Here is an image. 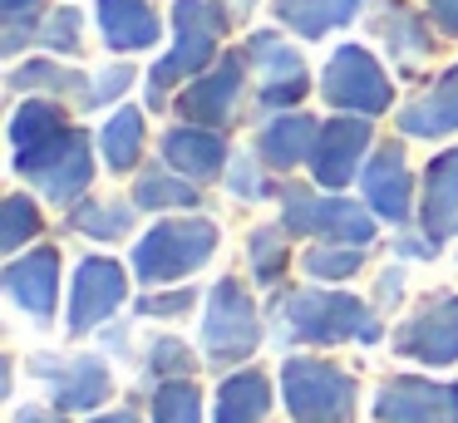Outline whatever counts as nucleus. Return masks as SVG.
<instances>
[{
	"label": "nucleus",
	"instance_id": "15",
	"mask_svg": "<svg viewBox=\"0 0 458 423\" xmlns=\"http://www.w3.org/2000/svg\"><path fill=\"white\" fill-rule=\"evenodd\" d=\"M448 236H458V148L438 153L424 177V241L438 251Z\"/></svg>",
	"mask_w": 458,
	"mask_h": 423
},
{
	"label": "nucleus",
	"instance_id": "4",
	"mask_svg": "<svg viewBox=\"0 0 458 423\" xmlns=\"http://www.w3.org/2000/svg\"><path fill=\"white\" fill-rule=\"evenodd\" d=\"M173 30H178V45L168 49L163 64H153V104L182 74H192L212 59L222 30H227V5H217V0H173Z\"/></svg>",
	"mask_w": 458,
	"mask_h": 423
},
{
	"label": "nucleus",
	"instance_id": "32",
	"mask_svg": "<svg viewBox=\"0 0 458 423\" xmlns=\"http://www.w3.org/2000/svg\"><path fill=\"white\" fill-rule=\"evenodd\" d=\"M5 226H0V246H5V251H21L25 241H30L35 232H40V212H35V202L30 197H5Z\"/></svg>",
	"mask_w": 458,
	"mask_h": 423
},
{
	"label": "nucleus",
	"instance_id": "23",
	"mask_svg": "<svg viewBox=\"0 0 458 423\" xmlns=\"http://www.w3.org/2000/svg\"><path fill=\"white\" fill-rule=\"evenodd\" d=\"M271 409V379L257 369H242L217 393V423H261Z\"/></svg>",
	"mask_w": 458,
	"mask_h": 423
},
{
	"label": "nucleus",
	"instance_id": "40",
	"mask_svg": "<svg viewBox=\"0 0 458 423\" xmlns=\"http://www.w3.org/2000/svg\"><path fill=\"white\" fill-rule=\"evenodd\" d=\"M434 20L448 35H458V0H434Z\"/></svg>",
	"mask_w": 458,
	"mask_h": 423
},
{
	"label": "nucleus",
	"instance_id": "31",
	"mask_svg": "<svg viewBox=\"0 0 458 423\" xmlns=\"http://www.w3.org/2000/svg\"><path fill=\"white\" fill-rule=\"evenodd\" d=\"M360 261H365V251H360V246H350V241L306 251V271L316 275V281H345V275L360 271Z\"/></svg>",
	"mask_w": 458,
	"mask_h": 423
},
{
	"label": "nucleus",
	"instance_id": "28",
	"mask_svg": "<svg viewBox=\"0 0 458 423\" xmlns=\"http://www.w3.org/2000/svg\"><path fill=\"white\" fill-rule=\"evenodd\" d=\"M133 197H139V207H148V212H163V207H192L198 202V187L173 177V173L148 167V173L139 177V187H133Z\"/></svg>",
	"mask_w": 458,
	"mask_h": 423
},
{
	"label": "nucleus",
	"instance_id": "12",
	"mask_svg": "<svg viewBox=\"0 0 458 423\" xmlns=\"http://www.w3.org/2000/svg\"><path fill=\"white\" fill-rule=\"evenodd\" d=\"M123 295H129V281H123L119 261H104V256L80 261V271H74V295H70V330L84 334L99 320H109Z\"/></svg>",
	"mask_w": 458,
	"mask_h": 423
},
{
	"label": "nucleus",
	"instance_id": "36",
	"mask_svg": "<svg viewBox=\"0 0 458 423\" xmlns=\"http://www.w3.org/2000/svg\"><path fill=\"white\" fill-rule=\"evenodd\" d=\"M148 364H153V374H188L192 369V350L188 344H178V340H158L153 344V354H148Z\"/></svg>",
	"mask_w": 458,
	"mask_h": 423
},
{
	"label": "nucleus",
	"instance_id": "33",
	"mask_svg": "<svg viewBox=\"0 0 458 423\" xmlns=\"http://www.w3.org/2000/svg\"><path fill=\"white\" fill-rule=\"evenodd\" d=\"M11 84L15 89H74V94H84V108H89V89L94 84H84L80 74H70V69H55V64H25V69H15L11 74Z\"/></svg>",
	"mask_w": 458,
	"mask_h": 423
},
{
	"label": "nucleus",
	"instance_id": "9",
	"mask_svg": "<svg viewBox=\"0 0 458 423\" xmlns=\"http://www.w3.org/2000/svg\"><path fill=\"white\" fill-rule=\"evenodd\" d=\"M379 423H458V384L389 379L375 399Z\"/></svg>",
	"mask_w": 458,
	"mask_h": 423
},
{
	"label": "nucleus",
	"instance_id": "3",
	"mask_svg": "<svg viewBox=\"0 0 458 423\" xmlns=\"http://www.w3.org/2000/svg\"><path fill=\"white\" fill-rule=\"evenodd\" d=\"M217 251V226L188 216V222H158L133 251V271L139 281L158 285V281H178V275L198 271L208 256Z\"/></svg>",
	"mask_w": 458,
	"mask_h": 423
},
{
	"label": "nucleus",
	"instance_id": "29",
	"mask_svg": "<svg viewBox=\"0 0 458 423\" xmlns=\"http://www.w3.org/2000/svg\"><path fill=\"white\" fill-rule=\"evenodd\" d=\"M153 423H202V393L188 379H168L153 393Z\"/></svg>",
	"mask_w": 458,
	"mask_h": 423
},
{
	"label": "nucleus",
	"instance_id": "38",
	"mask_svg": "<svg viewBox=\"0 0 458 423\" xmlns=\"http://www.w3.org/2000/svg\"><path fill=\"white\" fill-rule=\"evenodd\" d=\"M227 187H232L237 197H247V202H257V197L271 192V187L261 182V173L251 167V157H237V163H232V182H227Z\"/></svg>",
	"mask_w": 458,
	"mask_h": 423
},
{
	"label": "nucleus",
	"instance_id": "8",
	"mask_svg": "<svg viewBox=\"0 0 458 423\" xmlns=\"http://www.w3.org/2000/svg\"><path fill=\"white\" fill-rule=\"evenodd\" d=\"M320 94H326V104L345 108V114H385L389 98H394V89H389L385 69L375 64V59L365 55V49L345 45L330 55L326 74H320Z\"/></svg>",
	"mask_w": 458,
	"mask_h": 423
},
{
	"label": "nucleus",
	"instance_id": "17",
	"mask_svg": "<svg viewBox=\"0 0 458 423\" xmlns=\"http://www.w3.org/2000/svg\"><path fill=\"white\" fill-rule=\"evenodd\" d=\"M55 285H60V256H55L50 246L30 251L25 261H15L11 271H5V291H11L30 315H40V320L55 315Z\"/></svg>",
	"mask_w": 458,
	"mask_h": 423
},
{
	"label": "nucleus",
	"instance_id": "7",
	"mask_svg": "<svg viewBox=\"0 0 458 423\" xmlns=\"http://www.w3.org/2000/svg\"><path fill=\"white\" fill-rule=\"evenodd\" d=\"M281 202H286V232L330 236V241H350V246L375 241V222L345 197H316L306 187H281Z\"/></svg>",
	"mask_w": 458,
	"mask_h": 423
},
{
	"label": "nucleus",
	"instance_id": "19",
	"mask_svg": "<svg viewBox=\"0 0 458 423\" xmlns=\"http://www.w3.org/2000/svg\"><path fill=\"white\" fill-rule=\"evenodd\" d=\"M365 197L389 222H404L409 216V167H404L399 148H379L375 153V163L365 167Z\"/></svg>",
	"mask_w": 458,
	"mask_h": 423
},
{
	"label": "nucleus",
	"instance_id": "1",
	"mask_svg": "<svg viewBox=\"0 0 458 423\" xmlns=\"http://www.w3.org/2000/svg\"><path fill=\"white\" fill-rule=\"evenodd\" d=\"M281 334L286 340H310V344H340V340H379V320L340 291H296L281 310Z\"/></svg>",
	"mask_w": 458,
	"mask_h": 423
},
{
	"label": "nucleus",
	"instance_id": "24",
	"mask_svg": "<svg viewBox=\"0 0 458 423\" xmlns=\"http://www.w3.org/2000/svg\"><path fill=\"white\" fill-rule=\"evenodd\" d=\"M360 0H276V20L281 25H291L296 35H326V30L345 25L350 15H355Z\"/></svg>",
	"mask_w": 458,
	"mask_h": 423
},
{
	"label": "nucleus",
	"instance_id": "10",
	"mask_svg": "<svg viewBox=\"0 0 458 423\" xmlns=\"http://www.w3.org/2000/svg\"><path fill=\"white\" fill-rule=\"evenodd\" d=\"M394 350L419 364H454L458 360V295H444V300L424 305L419 315H409L394 334Z\"/></svg>",
	"mask_w": 458,
	"mask_h": 423
},
{
	"label": "nucleus",
	"instance_id": "11",
	"mask_svg": "<svg viewBox=\"0 0 458 423\" xmlns=\"http://www.w3.org/2000/svg\"><path fill=\"white\" fill-rule=\"evenodd\" d=\"M35 374L50 384L55 409L80 413V409H99V403L109 399V369H104V360H94V354H74V360L40 354V360H35Z\"/></svg>",
	"mask_w": 458,
	"mask_h": 423
},
{
	"label": "nucleus",
	"instance_id": "16",
	"mask_svg": "<svg viewBox=\"0 0 458 423\" xmlns=\"http://www.w3.org/2000/svg\"><path fill=\"white\" fill-rule=\"evenodd\" d=\"M242 55H227L212 74H202L188 94L178 98V108L192 118V123H232L237 114V94H242Z\"/></svg>",
	"mask_w": 458,
	"mask_h": 423
},
{
	"label": "nucleus",
	"instance_id": "6",
	"mask_svg": "<svg viewBox=\"0 0 458 423\" xmlns=\"http://www.w3.org/2000/svg\"><path fill=\"white\" fill-rule=\"evenodd\" d=\"M261 340V325H257V305L251 295L242 291L237 281H217L208 295V320H202V344L217 364H232V360H247Z\"/></svg>",
	"mask_w": 458,
	"mask_h": 423
},
{
	"label": "nucleus",
	"instance_id": "30",
	"mask_svg": "<svg viewBox=\"0 0 458 423\" xmlns=\"http://www.w3.org/2000/svg\"><path fill=\"white\" fill-rule=\"evenodd\" d=\"M70 226L84 232V236H99V241H119V236L133 226V212L119 207V202H84V207H74Z\"/></svg>",
	"mask_w": 458,
	"mask_h": 423
},
{
	"label": "nucleus",
	"instance_id": "34",
	"mask_svg": "<svg viewBox=\"0 0 458 423\" xmlns=\"http://www.w3.org/2000/svg\"><path fill=\"white\" fill-rule=\"evenodd\" d=\"M251 266H257L261 281H276L281 266H286V241H281L276 226H261L257 236H251Z\"/></svg>",
	"mask_w": 458,
	"mask_h": 423
},
{
	"label": "nucleus",
	"instance_id": "41",
	"mask_svg": "<svg viewBox=\"0 0 458 423\" xmlns=\"http://www.w3.org/2000/svg\"><path fill=\"white\" fill-rule=\"evenodd\" d=\"M15 423H64V419L55 409H21V413H15Z\"/></svg>",
	"mask_w": 458,
	"mask_h": 423
},
{
	"label": "nucleus",
	"instance_id": "35",
	"mask_svg": "<svg viewBox=\"0 0 458 423\" xmlns=\"http://www.w3.org/2000/svg\"><path fill=\"white\" fill-rule=\"evenodd\" d=\"M40 45H50V49H80V15H74V10H55L50 25L40 30Z\"/></svg>",
	"mask_w": 458,
	"mask_h": 423
},
{
	"label": "nucleus",
	"instance_id": "25",
	"mask_svg": "<svg viewBox=\"0 0 458 423\" xmlns=\"http://www.w3.org/2000/svg\"><path fill=\"white\" fill-rule=\"evenodd\" d=\"M55 133H64L60 104H50V98H30V104L15 108V118H11V143H15V153H25V148H35V143H50Z\"/></svg>",
	"mask_w": 458,
	"mask_h": 423
},
{
	"label": "nucleus",
	"instance_id": "27",
	"mask_svg": "<svg viewBox=\"0 0 458 423\" xmlns=\"http://www.w3.org/2000/svg\"><path fill=\"white\" fill-rule=\"evenodd\" d=\"M379 35H385V45H389V55L399 59V64H419V59L428 55V30H424V20L419 15H409V10H389L385 15V25H379Z\"/></svg>",
	"mask_w": 458,
	"mask_h": 423
},
{
	"label": "nucleus",
	"instance_id": "14",
	"mask_svg": "<svg viewBox=\"0 0 458 423\" xmlns=\"http://www.w3.org/2000/svg\"><path fill=\"white\" fill-rule=\"evenodd\" d=\"M369 148V123L365 118H330L316 138V153H310V167H316L320 187H345L355 177L360 157Z\"/></svg>",
	"mask_w": 458,
	"mask_h": 423
},
{
	"label": "nucleus",
	"instance_id": "5",
	"mask_svg": "<svg viewBox=\"0 0 458 423\" xmlns=\"http://www.w3.org/2000/svg\"><path fill=\"white\" fill-rule=\"evenodd\" d=\"M15 173L30 177L50 202H74L94 177V157H89V138L84 133H55L50 143H35L25 153H15Z\"/></svg>",
	"mask_w": 458,
	"mask_h": 423
},
{
	"label": "nucleus",
	"instance_id": "18",
	"mask_svg": "<svg viewBox=\"0 0 458 423\" xmlns=\"http://www.w3.org/2000/svg\"><path fill=\"white\" fill-rule=\"evenodd\" d=\"M399 128H404L409 138H444V133H454L458 128V64L448 69V74L438 79L419 104H409L404 114H399Z\"/></svg>",
	"mask_w": 458,
	"mask_h": 423
},
{
	"label": "nucleus",
	"instance_id": "39",
	"mask_svg": "<svg viewBox=\"0 0 458 423\" xmlns=\"http://www.w3.org/2000/svg\"><path fill=\"white\" fill-rule=\"evenodd\" d=\"M192 300H198L192 291H178V295H143L139 310H143V315H182Z\"/></svg>",
	"mask_w": 458,
	"mask_h": 423
},
{
	"label": "nucleus",
	"instance_id": "20",
	"mask_svg": "<svg viewBox=\"0 0 458 423\" xmlns=\"http://www.w3.org/2000/svg\"><path fill=\"white\" fill-rule=\"evenodd\" d=\"M163 157H168L182 177L208 182V177H217L222 163H227V143H222L217 133H202V128H173V133L163 138Z\"/></svg>",
	"mask_w": 458,
	"mask_h": 423
},
{
	"label": "nucleus",
	"instance_id": "2",
	"mask_svg": "<svg viewBox=\"0 0 458 423\" xmlns=\"http://www.w3.org/2000/svg\"><path fill=\"white\" fill-rule=\"evenodd\" d=\"M281 393L296 423H350L355 419V379L320 360H286Z\"/></svg>",
	"mask_w": 458,
	"mask_h": 423
},
{
	"label": "nucleus",
	"instance_id": "37",
	"mask_svg": "<svg viewBox=\"0 0 458 423\" xmlns=\"http://www.w3.org/2000/svg\"><path fill=\"white\" fill-rule=\"evenodd\" d=\"M129 84H133V64H109L99 79H94V89H89V108H99V104H109V98H119Z\"/></svg>",
	"mask_w": 458,
	"mask_h": 423
},
{
	"label": "nucleus",
	"instance_id": "21",
	"mask_svg": "<svg viewBox=\"0 0 458 423\" xmlns=\"http://www.w3.org/2000/svg\"><path fill=\"white\" fill-rule=\"evenodd\" d=\"M99 25L109 49H148L158 39V20L143 0H99Z\"/></svg>",
	"mask_w": 458,
	"mask_h": 423
},
{
	"label": "nucleus",
	"instance_id": "22",
	"mask_svg": "<svg viewBox=\"0 0 458 423\" xmlns=\"http://www.w3.org/2000/svg\"><path fill=\"white\" fill-rule=\"evenodd\" d=\"M316 138H320L316 118L286 114V118H276V123L261 128V157H267L271 167H296V163H306V157L316 153Z\"/></svg>",
	"mask_w": 458,
	"mask_h": 423
},
{
	"label": "nucleus",
	"instance_id": "26",
	"mask_svg": "<svg viewBox=\"0 0 458 423\" xmlns=\"http://www.w3.org/2000/svg\"><path fill=\"white\" fill-rule=\"evenodd\" d=\"M99 143H104V157H109L114 173H123V167L139 163V153H143V118H139V108H119V114L104 123Z\"/></svg>",
	"mask_w": 458,
	"mask_h": 423
},
{
	"label": "nucleus",
	"instance_id": "43",
	"mask_svg": "<svg viewBox=\"0 0 458 423\" xmlns=\"http://www.w3.org/2000/svg\"><path fill=\"white\" fill-rule=\"evenodd\" d=\"M94 423H139L133 413H104V419H94Z\"/></svg>",
	"mask_w": 458,
	"mask_h": 423
},
{
	"label": "nucleus",
	"instance_id": "13",
	"mask_svg": "<svg viewBox=\"0 0 458 423\" xmlns=\"http://www.w3.org/2000/svg\"><path fill=\"white\" fill-rule=\"evenodd\" d=\"M247 59H257V69H261V104L267 108H286L310 89L301 55L291 45H281L276 35H267V30L247 39Z\"/></svg>",
	"mask_w": 458,
	"mask_h": 423
},
{
	"label": "nucleus",
	"instance_id": "42",
	"mask_svg": "<svg viewBox=\"0 0 458 423\" xmlns=\"http://www.w3.org/2000/svg\"><path fill=\"white\" fill-rule=\"evenodd\" d=\"M0 5H5V15H11V20H21L25 10H35L40 0H0Z\"/></svg>",
	"mask_w": 458,
	"mask_h": 423
}]
</instances>
